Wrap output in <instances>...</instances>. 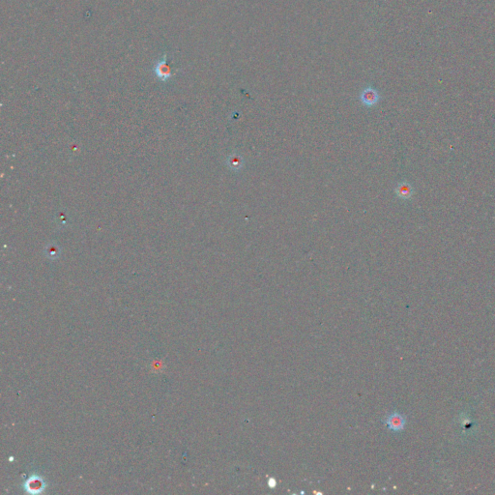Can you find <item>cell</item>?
<instances>
[{
  "label": "cell",
  "mask_w": 495,
  "mask_h": 495,
  "mask_svg": "<svg viewBox=\"0 0 495 495\" xmlns=\"http://www.w3.org/2000/svg\"><path fill=\"white\" fill-rule=\"evenodd\" d=\"M395 192H396L397 196L403 200L410 199L414 194V189H413L412 185L408 182H401L397 186Z\"/></svg>",
  "instance_id": "277c9868"
},
{
  "label": "cell",
  "mask_w": 495,
  "mask_h": 495,
  "mask_svg": "<svg viewBox=\"0 0 495 495\" xmlns=\"http://www.w3.org/2000/svg\"><path fill=\"white\" fill-rule=\"evenodd\" d=\"M380 96L376 89L373 87H366L362 91L360 95L361 102L366 107H373L379 102Z\"/></svg>",
  "instance_id": "3957f363"
},
{
  "label": "cell",
  "mask_w": 495,
  "mask_h": 495,
  "mask_svg": "<svg viewBox=\"0 0 495 495\" xmlns=\"http://www.w3.org/2000/svg\"><path fill=\"white\" fill-rule=\"evenodd\" d=\"M384 423L388 426V428L393 430V431H401L405 429V423H406V420H405V416H403L401 413L399 412H393L392 414H390L386 420L384 421Z\"/></svg>",
  "instance_id": "6da1fadb"
},
{
  "label": "cell",
  "mask_w": 495,
  "mask_h": 495,
  "mask_svg": "<svg viewBox=\"0 0 495 495\" xmlns=\"http://www.w3.org/2000/svg\"><path fill=\"white\" fill-rule=\"evenodd\" d=\"M268 486L270 487L271 489L276 488V486H277V482H276V480H275V479H273V478H270V479L268 480Z\"/></svg>",
  "instance_id": "ba28073f"
},
{
  "label": "cell",
  "mask_w": 495,
  "mask_h": 495,
  "mask_svg": "<svg viewBox=\"0 0 495 495\" xmlns=\"http://www.w3.org/2000/svg\"><path fill=\"white\" fill-rule=\"evenodd\" d=\"M154 73L157 76V78L162 82H167L168 80L171 79L172 69L166 60V55L164 56V58H162L155 64Z\"/></svg>",
  "instance_id": "7a4b0ae2"
},
{
  "label": "cell",
  "mask_w": 495,
  "mask_h": 495,
  "mask_svg": "<svg viewBox=\"0 0 495 495\" xmlns=\"http://www.w3.org/2000/svg\"><path fill=\"white\" fill-rule=\"evenodd\" d=\"M244 163H245V162H244L243 158H242L239 154H236V153H234V154L230 155V156L227 158V160H226L227 167H228L231 171L236 172H239V171H241V170L243 169V167H244Z\"/></svg>",
  "instance_id": "5b68a950"
},
{
  "label": "cell",
  "mask_w": 495,
  "mask_h": 495,
  "mask_svg": "<svg viewBox=\"0 0 495 495\" xmlns=\"http://www.w3.org/2000/svg\"><path fill=\"white\" fill-rule=\"evenodd\" d=\"M29 489L31 493L34 492L33 490H36V492H40V490L43 489V485L39 480H32L29 484Z\"/></svg>",
  "instance_id": "52a82bcc"
},
{
  "label": "cell",
  "mask_w": 495,
  "mask_h": 495,
  "mask_svg": "<svg viewBox=\"0 0 495 495\" xmlns=\"http://www.w3.org/2000/svg\"><path fill=\"white\" fill-rule=\"evenodd\" d=\"M60 252H59V249L56 245L52 244V245H49L47 246L46 248V253L45 255L47 256L48 258H51V259H55L58 256H59Z\"/></svg>",
  "instance_id": "8992f818"
}]
</instances>
